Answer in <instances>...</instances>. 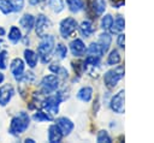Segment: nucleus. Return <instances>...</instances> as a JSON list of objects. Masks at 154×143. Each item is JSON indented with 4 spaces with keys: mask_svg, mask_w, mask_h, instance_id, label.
<instances>
[{
    "mask_svg": "<svg viewBox=\"0 0 154 143\" xmlns=\"http://www.w3.org/2000/svg\"><path fill=\"white\" fill-rule=\"evenodd\" d=\"M123 77H124V67L123 66H117L116 68H112V70H109L105 73L103 82L109 89H112L118 84V82Z\"/></svg>",
    "mask_w": 154,
    "mask_h": 143,
    "instance_id": "3",
    "label": "nucleus"
},
{
    "mask_svg": "<svg viewBox=\"0 0 154 143\" xmlns=\"http://www.w3.org/2000/svg\"><path fill=\"white\" fill-rule=\"evenodd\" d=\"M124 40H125V36L124 34H119L118 35V38H117V43L120 48H124Z\"/></svg>",
    "mask_w": 154,
    "mask_h": 143,
    "instance_id": "32",
    "label": "nucleus"
},
{
    "mask_svg": "<svg viewBox=\"0 0 154 143\" xmlns=\"http://www.w3.org/2000/svg\"><path fill=\"white\" fill-rule=\"evenodd\" d=\"M96 139H97V142L99 143H103V142H107V143H109L112 139H111V137L108 136V133L106 132V131H100L99 133H97V137H96Z\"/></svg>",
    "mask_w": 154,
    "mask_h": 143,
    "instance_id": "30",
    "label": "nucleus"
},
{
    "mask_svg": "<svg viewBox=\"0 0 154 143\" xmlns=\"http://www.w3.org/2000/svg\"><path fill=\"white\" fill-rule=\"evenodd\" d=\"M76 28H77V22H76V19L72 18V17H67V18H65V19H63V20L60 22V28H59L60 35H61L64 38H67L69 36H71V35L75 32Z\"/></svg>",
    "mask_w": 154,
    "mask_h": 143,
    "instance_id": "5",
    "label": "nucleus"
},
{
    "mask_svg": "<svg viewBox=\"0 0 154 143\" xmlns=\"http://www.w3.org/2000/svg\"><path fill=\"white\" fill-rule=\"evenodd\" d=\"M112 24H113V17L111 14H106V16L102 17V19H101V28L105 31L109 30L111 26H112Z\"/></svg>",
    "mask_w": 154,
    "mask_h": 143,
    "instance_id": "26",
    "label": "nucleus"
},
{
    "mask_svg": "<svg viewBox=\"0 0 154 143\" xmlns=\"http://www.w3.org/2000/svg\"><path fill=\"white\" fill-rule=\"evenodd\" d=\"M67 6H69V10L71 12H79L84 8V2L83 0H65Z\"/></svg>",
    "mask_w": 154,
    "mask_h": 143,
    "instance_id": "20",
    "label": "nucleus"
},
{
    "mask_svg": "<svg viewBox=\"0 0 154 143\" xmlns=\"http://www.w3.org/2000/svg\"><path fill=\"white\" fill-rule=\"evenodd\" d=\"M6 58H7V52L1 50L0 52V68L5 70L6 68Z\"/></svg>",
    "mask_w": 154,
    "mask_h": 143,
    "instance_id": "31",
    "label": "nucleus"
},
{
    "mask_svg": "<svg viewBox=\"0 0 154 143\" xmlns=\"http://www.w3.org/2000/svg\"><path fill=\"white\" fill-rule=\"evenodd\" d=\"M124 28H125V20L123 18V16L119 14V16H117L116 19H113V24H112L109 31L112 34H118V32H122L124 30Z\"/></svg>",
    "mask_w": 154,
    "mask_h": 143,
    "instance_id": "16",
    "label": "nucleus"
},
{
    "mask_svg": "<svg viewBox=\"0 0 154 143\" xmlns=\"http://www.w3.org/2000/svg\"><path fill=\"white\" fill-rule=\"evenodd\" d=\"M29 121H30V118L28 115V113L25 112H19L17 115H14L11 120V124H10V130L8 132L11 135H20L23 133L28 126H29Z\"/></svg>",
    "mask_w": 154,
    "mask_h": 143,
    "instance_id": "1",
    "label": "nucleus"
},
{
    "mask_svg": "<svg viewBox=\"0 0 154 143\" xmlns=\"http://www.w3.org/2000/svg\"><path fill=\"white\" fill-rule=\"evenodd\" d=\"M34 120H36V121H49V120H52L53 118L49 115V113L48 112H45V111H36V113L34 114Z\"/></svg>",
    "mask_w": 154,
    "mask_h": 143,
    "instance_id": "24",
    "label": "nucleus"
},
{
    "mask_svg": "<svg viewBox=\"0 0 154 143\" xmlns=\"http://www.w3.org/2000/svg\"><path fill=\"white\" fill-rule=\"evenodd\" d=\"M13 12H20L24 7V0H10Z\"/></svg>",
    "mask_w": 154,
    "mask_h": 143,
    "instance_id": "29",
    "label": "nucleus"
},
{
    "mask_svg": "<svg viewBox=\"0 0 154 143\" xmlns=\"http://www.w3.org/2000/svg\"><path fill=\"white\" fill-rule=\"evenodd\" d=\"M87 53H88V55H93V56H99V58H101V55L103 54V52H102V49H101V47L99 46V43H95V42H93V43H90V46L87 48V50H85Z\"/></svg>",
    "mask_w": 154,
    "mask_h": 143,
    "instance_id": "21",
    "label": "nucleus"
},
{
    "mask_svg": "<svg viewBox=\"0 0 154 143\" xmlns=\"http://www.w3.org/2000/svg\"><path fill=\"white\" fill-rule=\"evenodd\" d=\"M54 48V37L52 35L42 36V40L37 47V55L41 58L43 64H47L51 60V54Z\"/></svg>",
    "mask_w": 154,
    "mask_h": 143,
    "instance_id": "2",
    "label": "nucleus"
},
{
    "mask_svg": "<svg viewBox=\"0 0 154 143\" xmlns=\"http://www.w3.org/2000/svg\"><path fill=\"white\" fill-rule=\"evenodd\" d=\"M63 138V133L57 124H53L48 127V141L51 143H58Z\"/></svg>",
    "mask_w": 154,
    "mask_h": 143,
    "instance_id": "12",
    "label": "nucleus"
},
{
    "mask_svg": "<svg viewBox=\"0 0 154 143\" xmlns=\"http://www.w3.org/2000/svg\"><path fill=\"white\" fill-rule=\"evenodd\" d=\"M0 11L4 14H10L11 12H13L11 1L10 0H0Z\"/></svg>",
    "mask_w": 154,
    "mask_h": 143,
    "instance_id": "28",
    "label": "nucleus"
},
{
    "mask_svg": "<svg viewBox=\"0 0 154 143\" xmlns=\"http://www.w3.org/2000/svg\"><path fill=\"white\" fill-rule=\"evenodd\" d=\"M22 38V32L17 26H12L8 32V40L12 43H18V41Z\"/></svg>",
    "mask_w": 154,
    "mask_h": 143,
    "instance_id": "22",
    "label": "nucleus"
},
{
    "mask_svg": "<svg viewBox=\"0 0 154 143\" xmlns=\"http://www.w3.org/2000/svg\"><path fill=\"white\" fill-rule=\"evenodd\" d=\"M91 10L96 16H101L106 10V1L105 0H93L91 1Z\"/></svg>",
    "mask_w": 154,
    "mask_h": 143,
    "instance_id": "19",
    "label": "nucleus"
},
{
    "mask_svg": "<svg viewBox=\"0 0 154 143\" xmlns=\"http://www.w3.org/2000/svg\"><path fill=\"white\" fill-rule=\"evenodd\" d=\"M119 62H120V54L117 49H113L107 58V64L113 66V65H118Z\"/></svg>",
    "mask_w": 154,
    "mask_h": 143,
    "instance_id": "23",
    "label": "nucleus"
},
{
    "mask_svg": "<svg viewBox=\"0 0 154 143\" xmlns=\"http://www.w3.org/2000/svg\"><path fill=\"white\" fill-rule=\"evenodd\" d=\"M40 85H41V91L45 95H49V94H53L58 89L59 79L55 75H48L42 78Z\"/></svg>",
    "mask_w": 154,
    "mask_h": 143,
    "instance_id": "4",
    "label": "nucleus"
},
{
    "mask_svg": "<svg viewBox=\"0 0 154 143\" xmlns=\"http://www.w3.org/2000/svg\"><path fill=\"white\" fill-rule=\"evenodd\" d=\"M35 31L38 37H42L46 35V32L51 28V20L45 16V14H38L37 18L35 19Z\"/></svg>",
    "mask_w": 154,
    "mask_h": 143,
    "instance_id": "6",
    "label": "nucleus"
},
{
    "mask_svg": "<svg viewBox=\"0 0 154 143\" xmlns=\"http://www.w3.org/2000/svg\"><path fill=\"white\" fill-rule=\"evenodd\" d=\"M24 59L26 61V64L29 65V67L34 68L36 65H37V61H38V55L31 50V49H25L24 50Z\"/></svg>",
    "mask_w": 154,
    "mask_h": 143,
    "instance_id": "15",
    "label": "nucleus"
},
{
    "mask_svg": "<svg viewBox=\"0 0 154 143\" xmlns=\"http://www.w3.org/2000/svg\"><path fill=\"white\" fill-rule=\"evenodd\" d=\"M70 49H71L72 55H75V56H82L87 50L85 44L81 38H75L70 43Z\"/></svg>",
    "mask_w": 154,
    "mask_h": 143,
    "instance_id": "11",
    "label": "nucleus"
},
{
    "mask_svg": "<svg viewBox=\"0 0 154 143\" xmlns=\"http://www.w3.org/2000/svg\"><path fill=\"white\" fill-rule=\"evenodd\" d=\"M55 55H57L58 59H61V60L65 59L66 55H67V48H66V46L63 44V43L57 44V48H55Z\"/></svg>",
    "mask_w": 154,
    "mask_h": 143,
    "instance_id": "27",
    "label": "nucleus"
},
{
    "mask_svg": "<svg viewBox=\"0 0 154 143\" xmlns=\"http://www.w3.org/2000/svg\"><path fill=\"white\" fill-rule=\"evenodd\" d=\"M111 42H112V36H111V34H108V32L105 31V32H102V34L99 36V41H97V43H99V46L101 47L103 54L109 49Z\"/></svg>",
    "mask_w": 154,
    "mask_h": 143,
    "instance_id": "13",
    "label": "nucleus"
},
{
    "mask_svg": "<svg viewBox=\"0 0 154 143\" xmlns=\"http://www.w3.org/2000/svg\"><path fill=\"white\" fill-rule=\"evenodd\" d=\"M77 97L83 102H89L93 97V89L90 87H83L77 93Z\"/></svg>",
    "mask_w": 154,
    "mask_h": 143,
    "instance_id": "18",
    "label": "nucleus"
},
{
    "mask_svg": "<svg viewBox=\"0 0 154 143\" xmlns=\"http://www.w3.org/2000/svg\"><path fill=\"white\" fill-rule=\"evenodd\" d=\"M124 90H120L119 93H117L111 102H109V106H111V109L118 114H122L124 113V100H125V95H124Z\"/></svg>",
    "mask_w": 154,
    "mask_h": 143,
    "instance_id": "7",
    "label": "nucleus"
},
{
    "mask_svg": "<svg viewBox=\"0 0 154 143\" xmlns=\"http://www.w3.org/2000/svg\"><path fill=\"white\" fill-rule=\"evenodd\" d=\"M48 5L55 13H59L64 10V1L63 0H49Z\"/></svg>",
    "mask_w": 154,
    "mask_h": 143,
    "instance_id": "25",
    "label": "nucleus"
},
{
    "mask_svg": "<svg viewBox=\"0 0 154 143\" xmlns=\"http://www.w3.org/2000/svg\"><path fill=\"white\" fill-rule=\"evenodd\" d=\"M19 23H20V26H22L24 30L30 31V30L34 28V25H35V18H34L32 14H30V13H25V14L20 18Z\"/></svg>",
    "mask_w": 154,
    "mask_h": 143,
    "instance_id": "14",
    "label": "nucleus"
},
{
    "mask_svg": "<svg viewBox=\"0 0 154 143\" xmlns=\"http://www.w3.org/2000/svg\"><path fill=\"white\" fill-rule=\"evenodd\" d=\"M94 26H93V23L90 20H83L79 25V32L84 36V37H89L90 35H93L94 32Z\"/></svg>",
    "mask_w": 154,
    "mask_h": 143,
    "instance_id": "17",
    "label": "nucleus"
},
{
    "mask_svg": "<svg viewBox=\"0 0 154 143\" xmlns=\"http://www.w3.org/2000/svg\"><path fill=\"white\" fill-rule=\"evenodd\" d=\"M2 81H4V75L0 72V83H2Z\"/></svg>",
    "mask_w": 154,
    "mask_h": 143,
    "instance_id": "35",
    "label": "nucleus"
},
{
    "mask_svg": "<svg viewBox=\"0 0 154 143\" xmlns=\"http://www.w3.org/2000/svg\"><path fill=\"white\" fill-rule=\"evenodd\" d=\"M55 123H57V125L59 126V129H60L63 136L70 135L71 131L73 130V126H75L73 123H72L69 118H66V117H60V118H58V119L55 120Z\"/></svg>",
    "mask_w": 154,
    "mask_h": 143,
    "instance_id": "10",
    "label": "nucleus"
},
{
    "mask_svg": "<svg viewBox=\"0 0 154 143\" xmlns=\"http://www.w3.org/2000/svg\"><path fill=\"white\" fill-rule=\"evenodd\" d=\"M43 0H29V2L31 4V5H37V4H40V2H42Z\"/></svg>",
    "mask_w": 154,
    "mask_h": 143,
    "instance_id": "33",
    "label": "nucleus"
},
{
    "mask_svg": "<svg viewBox=\"0 0 154 143\" xmlns=\"http://www.w3.org/2000/svg\"><path fill=\"white\" fill-rule=\"evenodd\" d=\"M10 68H11V72H12L13 77L17 81H19L23 77V75H24V62H23L22 59H19V58L13 59L12 62H11V67Z\"/></svg>",
    "mask_w": 154,
    "mask_h": 143,
    "instance_id": "9",
    "label": "nucleus"
},
{
    "mask_svg": "<svg viewBox=\"0 0 154 143\" xmlns=\"http://www.w3.org/2000/svg\"><path fill=\"white\" fill-rule=\"evenodd\" d=\"M2 35H5V29L0 26V36H2Z\"/></svg>",
    "mask_w": 154,
    "mask_h": 143,
    "instance_id": "34",
    "label": "nucleus"
},
{
    "mask_svg": "<svg viewBox=\"0 0 154 143\" xmlns=\"http://www.w3.org/2000/svg\"><path fill=\"white\" fill-rule=\"evenodd\" d=\"M13 88L11 84H4L0 87V106H6L13 96Z\"/></svg>",
    "mask_w": 154,
    "mask_h": 143,
    "instance_id": "8",
    "label": "nucleus"
},
{
    "mask_svg": "<svg viewBox=\"0 0 154 143\" xmlns=\"http://www.w3.org/2000/svg\"><path fill=\"white\" fill-rule=\"evenodd\" d=\"M25 142H26V143H28V142H30V143H34V141H32V139H28V138L25 139Z\"/></svg>",
    "mask_w": 154,
    "mask_h": 143,
    "instance_id": "36",
    "label": "nucleus"
}]
</instances>
